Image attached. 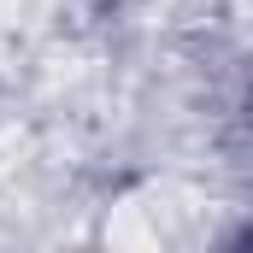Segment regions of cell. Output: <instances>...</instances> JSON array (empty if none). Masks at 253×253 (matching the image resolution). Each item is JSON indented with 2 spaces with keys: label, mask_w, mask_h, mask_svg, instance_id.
Segmentation results:
<instances>
[{
  "label": "cell",
  "mask_w": 253,
  "mask_h": 253,
  "mask_svg": "<svg viewBox=\"0 0 253 253\" xmlns=\"http://www.w3.org/2000/svg\"><path fill=\"white\" fill-rule=\"evenodd\" d=\"M206 224H212V200L206 194L183 189V183H153V189L129 194L106 218V242L112 248H135V253L189 248V242L206 236Z\"/></svg>",
  "instance_id": "1"
}]
</instances>
